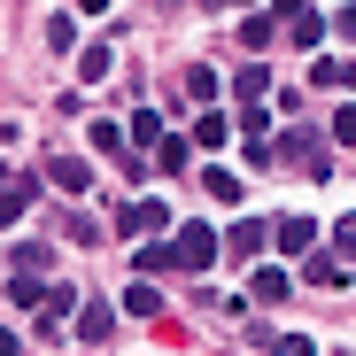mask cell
Wrapping results in <instances>:
<instances>
[{
    "label": "cell",
    "mask_w": 356,
    "mask_h": 356,
    "mask_svg": "<svg viewBox=\"0 0 356 356\" xmlns=\"http://www.w3.org/2000/svg\"><path fill=\"white\" fill-rule=\"evenodd\" d=\"M271 248H279V256H310V248H318V225H310V217H279V225H271Z\"/></svg>",
    "instance_id": "obj_8"
},
{
    "label": "cell",
    "mask_w": 356,
    "mask_h": 356,
    "mask_svg": "<svg viewBox=\"0 0 356 356\" xmlns=\"http://www.w3.org/2000/svg\"><path fill=\"white\" fill-rule=\"evenodd\" d=\"M47 39L63 47V54H78V24H70V16H54V24H47Z\"/></svg>",
    "instance_id": "obj_28"
},
{
    "label": "cell",
    "mask_w": 356,
    "mask_h": 356,
    "mask_svg": "<svg viewBox=\"0 0 356 356\" xmlns=\"http://www.w3.org/2000/svg\"><path fill=\"white\" fill-rule=\"evenodd\" d=\"M202 8H256V0H202Z\"/></svg>",
    "instance_id": "obj_31"
},
{
    "label": "cell",
    "mask_w": 356,
    "mask_h": 356,
    "mask_svg": "<svg viewBox=\"0 0 356 356\" xmlns=\"http://www.w3.org/2000/svg\"><path fill=\"white\" fill-rule=\"evenodd\" d=\"M116 70V47H78V86H101Z\"/></svg>",
    "instance_id": "obj_12"
},
{
    "label": "cell",
    "mask_w": 356,
    "mask_h": 356,
    "mask_svg": "<svg viewBox=\"0 0 356 356\" xmlns=\"http://www.w3.org/2000/svg\"><path fill=\"white\" fill-rule=\"evenodd\" d=\"M341 39H356V8H341Z\"/></svg>",
    "instance_id": "obj_30"
},
{
    "label": "cell",
    "mask_w": 356,
    "mask_h": 356,
    "mask_svg": "<svg viewBox=\"0 0 356 356\" xmlns=\"http://www.w3.org/2000/svg\"><path fill=\"white\" fill-rule=\"evenodd\" d=\"M225 140H232V116H217V108L194 116V147H225Z\"/></svg>",
    "instance_id": "obj_20"
},
{
    "label": "cell",
    "mask_w": 356,
    "mask_h": 356,
    "mask_svg": "<svg viewBox=\"0 0 356 356\" xmlns=\"http://www.w3.org/2000/svg\"><path fill=\"white\" fill-rule=\"evenodd\" d=\"M163 256H170L178 271H209V264H217V225H202V217L178 225L170 241H163Z\"/></svg>",
    "instance_id": "obj_2"
},
{
    "label": "cell",
    "mask_w": 356,
    "mask_h": 356,
    "mask_svg": "<svg viewBox=\"0 0 356 356\" xmlns=\"http://www.w3.org/2000/svg\"><path fill=\"white\" fill-rule=\"evenodd\" d=\"M318 86H325V93H356V54H325V63H318Z\"/></svg>",
    "instance_id": "obj_10"
},
{
    "label": "cell",
    "mask_w": 356,
    "mask_h": 356,
    "mask_svg": "<svg viewBox=\"0 0 356 356\" xmlns=\"http://www.w3.org/2000/svg\"><path fill=\"white\" fill-rule=\"evenodd\" d=\"M86 140H93V155H132V147H124V124H116V116H93V132H86Z\"/></svg>",
    "instance_id": "obj_16"
},
{
    "label": "cell",
    "mask_w": 356,
    "mask_h": 356,
    "mask_svg": "<svg viewBox=\"0 0 356 356\" xmlns=\"http://www.w3.org/2000/svg\"><path fill=\"white\" fill-rule=\"evenodd\" d=\"M325 256H341V264L356 271V217H341V225H333V248H325Z\"/></svg>",
    "instance_id": "obj_25"
},
{
    "label": "cell",
    "mask_w": 356,
    "mask_h": 356,
    "mask_svg": "<svg viewBox=\"0 0 356 356\" xmlns=\"http://www.w3.org/2000/svg\"><path fill=\"white\" fill-rule=\"evenodd\" d=\"M186 93H194V101H217V93H225V78H217L209 63H194V70H186Z\"/></svg>",
    "instance_id": "obj_23"
},
{
    "label": "cell",
    "mask_w": 356,
    "mask_h": 356,
    "mask_svg": "<svg viewBox=\"0 0 356 356\" xmlns=\"http://www.w3.org/2000/svg\"><path fill=\"white\" fill-rule=\"evenodd\" d=\"M39 302H47V279L16 271V279H8V310H39Z\"/></svg>",
    "instance_id": "obj_17"
},
{
    "label": "cell",
    "mask_w": 356,
    "mask_h": 356,
    "mask_svg": "<svg viewBox=\"0 0 356 356\" xmlns=\"http://www.w3.org/2000/svg\"><path fill=\"white\" fill-rule=\"evenodd\" d=\"M16 348H24V341H16V325H0V356H16Z\"/></svg>",
    "instance_id": "obj_29"
},
{
    "label": "cell",
    "mask_w": 356,
    "mask_h": 356,
    "mask_svg": "<svg viewBox=\"0 0 356 356\" xmlns=\"http://www.w3.org/2000/svg\"><path fill=\"white\" fill-rule=\"evenodd\" d=\"M155 140H163V116H155V108H132V124H124V147L140 155V147H155Z\"/></svg>",
    "instance_id": "obj_13"
},
{
    "label": "cell",
    "mask_w": 356,
    "mask_h": 356,
    "mask_svg": "<svg viewBox=\"0 0 356 356\" xmlns=\"http://www.w3.org/2000/svg\"><path fill=\"white\" fill-rule=\"evenodd\" d=\"M271 163L302 170V178H333V140H325V132H310V124H294V132L271 147Z\"/></svg>",
    "instance_id": "obj_1"
},
{
    "label": "cell",
    "mask_w": 356,
    "mask_h": 356,
    "mask_svg": "<svg viewBox=\"0 0 356 356\" xmlns=\"http://www.w3.org/2000/svg\"><path fill=\"white\" fill-rule=\"evenodd\" d=\"M302 271H310V286H341V279H348V264H341V256H325V248H310V256H302Z\"/></svg>",
    "instance_id": "obj_15"
},
{
    "label": "cell",
    "mask_w": 356,
    "mask_h": 356,
    "mask_svg": "<svg viewBox=\"0 0 356 356\" xmlns=\"http://www.w3.org/2000/svg\"><path fill=\"white\" fill-rule=\"evenodd\" d=\"M116 232H124V241H155V232H170V209H163L155 194H132L124 217H116Z\"/></svg>",
    "instance_id": "obj_4"
},
{
    "label": "cell",
    "mask_w": 356,
    "mask_h": 356,
    "mask_svg": "<svg viewBox=\"0 0 356 356\" xmlns=\"http://www.w3.org/2000/svg\"><path fill=\"white\" fill-rule=\"evenodd\" d=\"M31 194H39V178H24V170H0V232H8V225L31 209Z\"/></svg>",
    "instance_id": "obj_5"
},
{
    "label": "cell",
    "mask_w": 356,
    "mask_h": 356,
    "mask_svg": "<svg viewBox=\"0 0 356 356\" xmlns=\"http://www.w3.org/2000/svg\"><path fill=\"white\" fill-rule=\"evenodd\" d=\"M8 264H16V271H31V279H47V271H54V248H47V241H16V256H8Z\"/></svg>",
    "instance_id": "obj_14"
},
{
    "label": "cell",
    "mask_w": 356,
    "mask_h": 356,
    "mask_svg": "<svg viewBox=\"0 0 356 356\" xmlns=\"http://www.w3.org/2000/svg\"><path fill=\"white\" fill-rule=\"evenodd\" d=\"M286 286H294V279H286L279 264H248V302H286Z\"/></svg>",
    "instance_id": "obj_9"
},
{
    "label": "cell",
    "mask_w": 356,
    "mask_h": 356,
    "mask_svg": "<svg viewBox=\"0 0 356 356\" xmlns=\"http://www.w3.org/2000/svg\"><path fill=\"white\" fill-rule=\"evenodd\" d=\"M333 147H356V108H333V124H325Z\"/></svg>",
    "instance_id": "obj_26"
},
{
    "label": "cell",
    "mask_w": 356,
    "mask_h": 356,
    "mask_svg": "<svg viewBox=\"0 0 356 356\" xmlns=\"http://www.w3.org/2000/svg\"><path fill=\"white\" fill-rule=\"evenodd\" d=\"M264 348H271V356H318L310 333H279V341H264Z\"/></svg>",
    "instance_id": "obj_27"
},
{
    "label": "cell",
    "mask_w": 356,
    "mask_h": 356,
    "mask_svg": "<svg viewBox=\"0 0 356 356\" xmlns=\"http://www.w3.org/2000/svg\"><path fill=\"white\" fill-rule=\"evenodd\" d=\"M271 39H279V16H248V24H241V47H248V54H264Z\"/></svg>",
    "instance_id": "obj_21"
},
{
    "label": "cell",
    "mask_w": 356,
    "mask_h": 356,
    "mask_svg": "<svg viewBox=\"0 0 356 356\" xmlns=\"http://www.w3.org/2000/svg\"><path fill=\"white\" fill-rule=\"evenodd\" d=\"M286 39H294V47H318V39H325V16H310V8H302V16L286 24Z\"/></svg>",
    "instance_id": "obj_24"
},
{
    "label": "cell",
    "mask_w": 356,
    "mask_h": 356,
    "mask_svg": "<svg viewBox=\"0 0 356 356\" xmlns=\"http://www.w3.org/2000/svg\"><path fill=\"white\" fill-rule=\"evenodd\" d=\"M108 333H116V310H108V302H93V310H78V341H86V348H101Z\"/></svg>",
    "instance_id": "obj_11"
},
{
    "label": "cell",
    "mask_w": 356,
    "mask_h": 356,
    "mask_svg": "<svg viewBox=\"0 0 356 356\" xmlns=\"http://www.w3.org/2000/svg\"><path fill=\"white\" fill-rule=\"evenodd\" d=\"M186 163H194V140H155V170L163 178H178Z\"/></svg>",
    "instance_id": "obj_18"
},
{
    "label": "cell",
    "mask_w": 356,
    "mask_h": 356,
    "mask_svg": "<svg viewBox=\"0 0 356 356\" xmlns=\"http://www.w3.org/2000/svg\"><path fill=\"white\" fill-rule=\"evenodd\" d=\"M47 178H54L70 202H78V194H93V163H86V155H47Z\"/></svg>",
    "instance_id": "obj_6"
},
{
    "label": "cell",
    "mask_w": 356,
    "mask_h": 356,
    "mask_svg": "<svg viewBox=\"0 0 356 356\" xmlns=\"http://www.w3.org/2000/svg\"><path fill=\"white\" fill-rule=\"evenodd\" d=\"M202 194L225 202V209H241V202H248V178H241V170H225V163H209V170H202Z\"/></svg>",
    "instance_id": "obj_7"
},
{
    "label": "cell",
    "mask_w": 356,
    "mask_h": 356,
    "mask_svg": "<svg viewBox=\"0 0 356 356\" xmlns=\"http://www.w3.org/2000/svg\"><path fill=\"white\" fill-rule=\"evenodd\" d=\"M232 93H241L248 108H264V93H271V70H264V63H248L241 78H232Z\"/></svg>",
    "instance_id": "obj_19"
},
{
    "label": "cell",
    "mask_w": 356,
    "mask_h": 356,
    "mask_svg": "<svg viewBox=\"0 0 356 356\" xmlns=\"http://www.w3.org/2000/svg\"><path fill=\"white\" fill-rule=\"evenodd\" d=\"M124 310H132V318H155V310H163V294H155L147 279H132V286H124Z\"/></svg>",
    "instance_id": "obj_22"
},
{
    "label": "cell",
    "mask_w": 356,
    "mask_h": 356,
    "mask_svg": "<svg viewBox=\"0 0 356 356\" xmlns=\"http://www.w3.org/2000/svg\"><path fill=\"white\" fill-rule=\"evenodd\" d=\"M264 248H271V225H264V217H241L232 232H217V264H225V256H232V264H256Z\"/></svg>",
    "instance_id": "obj_3"
}]
</instances>
